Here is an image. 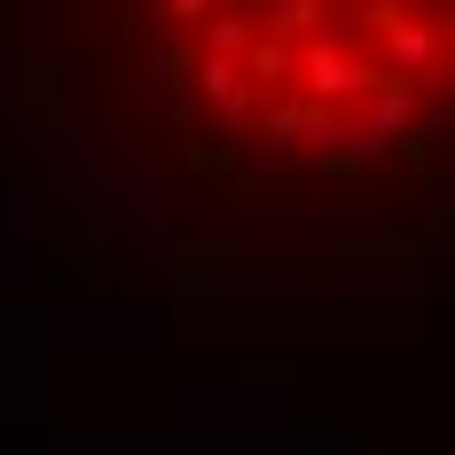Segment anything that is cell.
<instances>
[{"label": "cell", "mask_w": 455, "mask_h": 455, "mask_svg": "<svg viewBox=\"0 0 455 455\" xmlns=\"http://www.w3.org/2000/svg\"><path fill=\"white\" fill-rule=\"evenodd\" d=\"M0 110L79 259L181 315L455 283V0H0Z\"/></svg>", "instance_id": "6da1fadb"}]
</instances>
